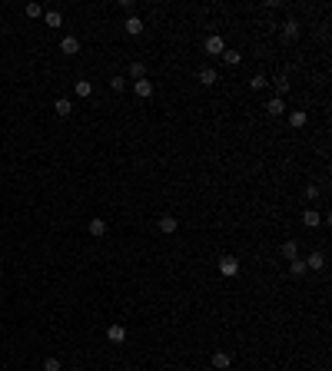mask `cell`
<instances>
[{
    "label": "cell",
    "mask_w": 332,
    "mask_h": 371,
    "mask_svg": "<svg viewBox=\"0 0 332 371\" xmlns=\"http://www.w3.org/2000/svg\"><path fill=\"white\" fill-rule=\"evenodd\" d=\"M220 272L226 275V278H236V275H239V259H236V255H222L220 259Z\"/></svg>",
    "instance_id": "6da1fadb"
},
{
    "label": "cell",
    "mask_w": 332,
    "mask_h": 371,
    "mask_svg": "<svg viewBox=\"0 0 332 371\" xmlns=\"http://www.w3.org/2000/svg\"><path fill=\"white\" fill-rule=\"evenodd\" d=\"M210 365H213L216 371H226V368H232V355H226V351H216V355L210 358Z\"/></svg>",
    "instance_id": "7a4b0ae2"
},
{
    "label": "cell",
    "mask_w": 332,
    "mask_h": 371,
    "mask_svg": "<svg viewBox=\"0 0 332 371\" xmlns=\"http://www.w3.org/2000/svg\"><path fill=\"white\" fill-rule=\"evenodd\" d=\"M156 226H160V232H163V235H169V232H176V229H179L176 216H169V212H166V216H160V222H156Z\"/></svg>",
    "instance_id": "3957f363"
},
{
    "label": "cell",
    "mask_w": 332,
    "mask_h": 371,
    "mask_svg": "<svg viewBox=\"0 0 332 371\" xmlns=\"http://www.w3.org/2000/svg\"><path fill=\"white\" fill-rule=\"evenodd\" d=\"M266 113H269V116H282V113H286L282 96H273V99H269V103H266Z\"/></svg>",
    "instance_id": "277c9868"
},
{
    "label": "cell",
    "mask_w": 332,
    "mask_h": 371,
    "mask_svg": "<svg viewBox=\"0 0 332 371\" xmlns=\"http://www.w3.org/2000/svg\"><path fill=\"white\" fill-rule=\"evenodd\" d=\"M60 50H63L66 56L80 53V40H77V37H63V40H60Z\"/></svg>",
    "instance_id": "5b68a950"
},
{
    "label": "cell",
    "mask_w": 332,
    "mask_h": 371,
    "mask_svg": "<svg viewBox=\"0 0 332 371\" xmlns=\"http://www.w3.org/2000/svg\"><path fill=\"white\" fill-rule=\"evenodd\" d=\"M107 338H110L113 345H120V341H126V328L123 325H110L107 328Z\"/></svg>",
    "instance_id": "8992f818"
},
{
    "label": "cell",
    "mask_w": 332,
    "mask_h": 371,
    "mask_svg": "<svg viewBox=\"0 0 332 371\" xmlns=\"http://www.w3.org/2000/svg\"><path fill=\"white\" fill-rule=\"evenodd\" d=\"M222 37H206V53H213V56H222Z\"/></svg>",
    "instance_id": "52a82bcc"
},
{
    "label": "cell",
    "mask_w": 332,
    "mask_h": 371,
    "mask_svg": "<svg viewBox=\"0 0 332 371\" xmlns=\"http://www.w3.org/2000/svg\"><path fill=\"white\" fill-rule=\"evenodd\" d=\"M306 269H312V272H319V269H326V255H322V252H312L309 259H306Z\"/></svg>",
    "instance_id": "ba28073f"
},
{
    "label": "cell",
    "mask_w": 332,
    "mask_h": 371,
    "mask_svg": "<svg viewBox=\"0 0 332 371\" xmlns=\"http://www.w3.org/2000/svg\"><path fill=\"white\" fill-rule=\"evenodd\" d=\"M133 90H136V96H143V99L153 96V83H150V80H136V87Z\"/></svg>",
    "instance_id": "9c48e42d"
},
{
    "label": "cell",
    "mask_w": 332,
    "mask_h": 371,
    "mask_svg": "<svg viewBox=\"0 0 332 371\" xmlns=\"http://www.w3.org/2000/svg\"><path fill=\"white\" fill-rule=\"evenodd\" d=\"M54 109H56V116H70V113H73V103H70L66 96H60V99L54 103Z\"/></svg>",
    "instance_id": "30bf717a"
},
{
    "label": "cell",
    "mask_w": 332,
    "mask_h": 371,
    "mask_svg": "<svg viewBox=\"0 0 332 371\" xmlns=\"http://www.w3.org/2000/svg\"><path fill=\"white\" fill-rule=\"evenodd\" d=\"M126 33H130V37H140V33H143V20H140V17H126Z\"/></svg>",
    "instance_id": "8fae6325"
},
{
    "label": "cell",
    "mask_w": 332,
    "mask_h": 371,
    "mask_svg": "<svg viewBox=\"0 0 332 371\" xmlns=\"http://www.w3.org/2000/svg\"><path fill=\"white\" fill-rule=\"evenodd\" d=\"M299 37V23L296 20H286L282 23V40H296Z\"/></svg>",
    "instance_id": "7c38bea8"
},
{
    "label": "cell",
    "mask_w": 332,
    "mask_h": 371,
    "mask_svg": "<svg viewBox=\"0 0 332 371\" xmlns=\"http://www.w3.org/2000/svg\"><path fill=\"white\" fill-rule=\"evenodd\" d=\"M199 83H203V87H213V83H216V70H213V66H203V70H199Z\"/></svg>",
    "instance_id": "4fadbf2b"
},
{
    "label": "cell",
    "mask_w": 332,
    "mask_h": 371,
    "mask_svg": "<svg viewBox=\"0 0 332 371\" xmlns=\"http://www.w3.org/2000/svg\"><path fill=\"white\" fill-rule=\"evenodd\" d=\"M306 120H309V116H306L302 109H296V113H289V126H292V130H302V126H306Z\"/></svg>",
    "instance_id": "5bb4252c"
},
{
    "label": "cell",
    "mask_w": 332,
    "mask_h": 371,
    "mask_svg": "<svg viewBox=\"0 0 332 371\" xmlns=\"http://www.w3.org/2000/svg\"><path fill=\"white\" fill-rule=\"evenodd\" d=\"M90 235H107V222H103V219H90Z\"/></svg>",
    "instance_id": "9a60e30c"
},
{
    "label": "cell",
    "mask_w": 332,
    "mask_h": 371,
    "mask_svg": "<svg viewBox=\"0 0 332 371\" xmlns=\"http://www.w3.org/2000/svg\"><path fill=\"white\" fill-rule=\"evenodd\" d=\"M319 222H322V216L316 212V209H309V212H302V226H309V229H312V226H319Z\"/></svg>",
    "instance_id": "2e32d148"
},
{
    "label": "cell",
    "mask_w": 332,
    "mask_h": 371,
    "mask_svg": "<svg viewBox=\"0 0 332 371\" xmlns=\"http://www.w3.org/2000/svg\"><path fill=\"white\" fill-rule=\"evenodd\" d=\"M44 17H47V27H60L63 23V13L60 10H44Z\"/></svg>",
    "instance_id": "e0dca14e"
},
{
    "label": "cell",
    "mask_w": 332,
    "mask_h": 371,
    "mask_svg": "<svg viewBox=\"0 0 332 371\" xmlns=\"http://www.w3.org/2000/svg\"><path fill=\"white\" fill-rule=\"evenodd\" d=\"M73 90H77V96L87 99L90 93H93V83H90V80H77V87H73Z\"/></svg>",
    "instance_id": "ac0fdd59"
},
{
    "label": "cell",
    "mask_w": 332,
    "mask_h": 371,
    "mask_svg": "<svg viewBox=\"0 0 332 371\" xmlns=\"http://www.w3.org/2000/svg\"><path fill=\"white\" fill-rule=\"evenodd\" d=\"M239 60H243V53H236V50H222V63H226V66H236Z\"/></svg>",
    "instance_id": "d6986e66"
},
{
    "label": "cell",
    "mask_w": 332,
    "mask_h": 371,
    "mask_svg": "<svg viewBox=\"0 0 332 371\" xmlns=\"http://www.w3.org/2000/svg\"><path fill=\"white\" fill-rule=\"evenodd\" d=\"M289 272H292V275H306L309 269H306V262H302V259H292V262H289Z\"/></svg>",
    "instance_id": "ffe728a7"
},
{
    "label": "cell",
    "mask_w": 332,
    "mask_h": 371,
    "mask_svg": "<svg viewBox=\"0 0 332 371\" xmlns=\"http://www.w3.org/2000/svg\"><path fill=\"white\" fill-rule=\"evenodd\" d=\"M282 255H286V262L299 259V255H296V242H282Z\"/></svg>",
    "instance_id": "44dd1931"
},
{
    "label": "cell",
    "mask_w": 332,
    "mask_h": 371,
    "mask_svg": "<svg viewBox=\"0 0 332 371\" xmlns=\"http://www.w3.org/2000/svg\"><path fill=\"white\" fill-rule=\"evenodd\" d=\"M130 77H133V80H146V66H143V63H133V66H130Z\"/></svg>",
    "instance_id": "7402d4cb"
},
{
    "label": "cell",
    "mask_w": 332,
    "mask_h": 371,
    "mask_svg": "<svg viewBox=\"0 0 332 371\" xmlns=\"http://www.w3.org/2000/svg\"><path fill=\"white\" fill-rule=\"evenodd\" d=\"M27 17H44V3H27Z\"/></svg>",
    "instance_id": "603a6c76"
},
{
    "label": "cell",
    "mask_w": 332,
    "mask_h": 371,
    "mask_svg": "<svg viewBox=\"0 0 332 371\" xmlns=\"http://www.w3.org/2000/svg\"><path fill=\"white\" fill-rule=\"evenodd\" d=\"M266 83H269V80H266V77H263V73H256V77H253V80H249V87H253V90H263V87H266Z\"/></svg>",
    "instance_id": "cb8c5ba5"
},
{
    "label": "cell",
    "mask_w": 332,
    "mask_h": 371,
    "mask_svg": "<svg viewBox=\"0 0 332 371\" xmlns=\"http://www.w3.org/2000/svg\"><path fill=\"white\" fill-rule=\"evenodd\" d=\"M276 93L282 96V93H289V80L286 77H276Z\"/></svg>",
    "instance_id": "d4e9b609"
},
{
    "label": "cell",
    "mask_w": 332,
    "mask_h": 371,
    "mask_svg": "<svg viewBox=\"0 0 332 371\" xmlns=\"http://www.w3.org/2000/svg\"><path fill=\"white\" fill-rule=\"evenodd\" d=\"M44 371H60V358H54V355H50V358L44 361Z\"/></svg>",
    "instance_id": "484cf974"
},
{
    "label": "cell",
    "mask_w": 332,
    "mask_h": 371,
    "mask_svg": "<svg viewBox=\"0 0 332 371\" xmlns=\"http://www.w3.org/2000/svg\"><path fill=\"white\" fill-rule=\"evenodd\" d=\"M110 87L116 90V93H123V87H126V80H123V77H110Z\"/></svg>",
    "instance_id": "4316f807"
},
{
    "label": "cell",
    "mask_w": 332,
    "mask_h": 371,
    "mask_svg": "<svg viewBox=\"0 0 332 371\" xmlns=\"http://www.w3.org/2000/svg\"><path fill=\"white\" fill-rule=\"evenodd\" d=\"M133 7H136L133 0H120V10H123V13H133Z\"/></svg>",
    "instance_id": "83f0119b"
},
{
    "label": "cell",
    "mask_w": 332,
    "mask_h": 371,
    "mask_svg": "<svg viewBox=\"0 0 332 371\" xmlns=\"http://www.w3.org/2000/svg\"><path fill=\"white\" fill-rule=\"evenodd\" d=\"M73 371H83V368H73Z\"/></svg>",
    "instance_id": "f1b7e54d"
},
{
    "label": "cell",
    "mask_w": 332,
    "mask_h": 371,
    "mask_svg": "<svg viewBox=\"0 0 332 371\" xmlns=\"http://www.w3.org/2000/svg\"><path fill=\"white\" fill-rule=\"evenodd\" d=\"M123 371H126V368H123Z\"/></svg>",
    "instance_id": "f546056e"
}]
</instances>
